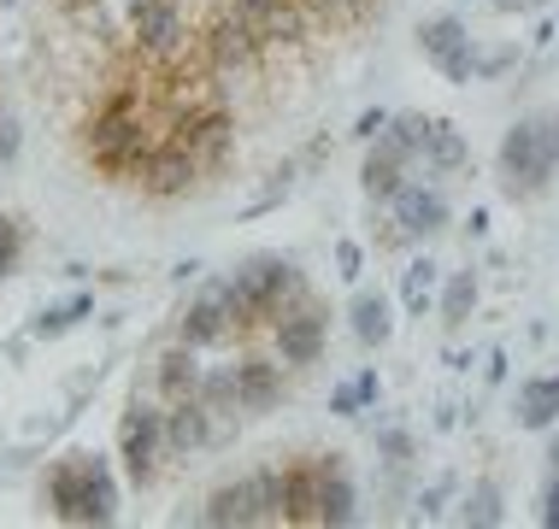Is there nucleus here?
<instances>
[{"label": "nucleus", "mask_w": 559, "mask_h": 529, "mask_svg": "<svg viewBox=\"0 0 559 529\" xmlns=\"http://www.w3.org/2000/svg\"><path fill=\"white\" fill-rule=\"evenodd\" d=\"M283 471V524H354L359 494L336 453H307V459L277 465Z\"/></svg>", "instance_id": "nucleus-1"}, {"label": "nucleus", "mask_w": 559, "mask_h": 529, "mask_svg": "<svg viewBox=\"0 0 559 529\" xmlns=\"http://www.w3.org/2000/svg\"><path fill=\"white\" fill-rule=\"evenodd\" d=\"M559 177V112L536 106L501 135V189L519 201H536Z\"/></svg>", "instance_id": "nucleus-2"}, {"label": "nucleus", "mask_w": 559, "mask_h": 529, "mask_svg": "<svg viewBox=\"0 0 559 529\" xmlns=\"http://www.w3.org/2000/svg\"><path fill=\"white\" fill-rule=\"evenodd\" d=\"M48 501L66 524H107L118 506V489H112V471L95 453H78V459H66L48 477Z\"/></svg>", "instance_id": "nucleus-3"}, {"label": "nucleus", "mask_w": 559, "mask_h": 529, "mask_svg": "<svg viewBox=\"0 0 559 529\" xmlns=\"http://www.w3.org/2000/svg\"><path fill=\"white\" fill-rule=\"evenodd\" d=\"M271 336H277V359L289 371H307L324 359V341H330V312L319 306L312 294H300L295 306H283L271 317Z\"/></svg>", "instance_id": "nucleus-4"}, {"label": "nucleus", "mask_w": 559, "mask_h": 529, "mask_svg": "<svg viewBox=\"0 0 559 529\" xmlns=\"http://www.w3.org/2000/svg\"><path fill=\"white\" fill-rule=\"evenodd\" d=\"M118 453H124V471L135 489H147L159 471V459H171L165 453V406H147V400H130L124 423H118Z\"/></svg>", "instance_id": "nucleus-5"}, {"label": "nucleus", "mask_w": 559, "mask_h": 529, "mask_svg": "<svg viewBox=\"0 0 559 529\" xmlns=\"http://www.w3.org/2000/svg\"><path fill=\"white\" fill-rule=\"evenodd\" d=\"M194 41H201V53L213 59V71L224 77V71H236V65H248V59H260V36L248 29V19L236 12V0H218L213 12H206V24L194 29Z\"/></svg>", "instance_id": "nucleus-6"}, {"label": "nucleus", "mask_w": 559, "mask_h": 529, "mask_svg": "<svg viewBox=\"0 0 559 529\" xmlns=\"http://www.w3.org/2000/svg\"><path fill=\"white\" fill-rule=\"evenodd\" d=\"M413 165H418V154L401 142L395 130H377L371 154H366V165H359V183H366L371 201H395V194L413 183Z\"/></svg>", "instance_id": "nucleus-7"}, {"label": "nucleus", "mask_w": 559, "mask_h": 529, "mask_svg": "<svg viewBox=\"0 0 559 529\" xmlns=\"http://www.w3.org/2000/svg\"><path fill=\"white\" fill-rule=\"evenodd\" d=\"M389 212H395V241H418V236L448 230V194L436 183H418V177L389 201Z\"/></svg>", "instance_id": "nucleus-8"}, {"label": "nucleus", "mask_w": 559, "mask_h": 529, "mask_svg": "<svg viewBox=\"0 0 559 529\" xmlns=\"http://www.w3.org/2000/svg\"><path fill=\"white\" fill-rule=\"evenodd\" d=\"M418 53L430 59L436 71H448L453 83H472L477 77V59H472V41H465V29L453 24V19H430L425 29H418Z\"/></svg>", "instance_id": "nucleus-9"}, {"label": "nucleus", "mask_w": 559, "mask_h": 529, "mask_svg": "<svg viewBox=\"0 0 559 529\" xmlns=\"http://www.w3.org/2000/svg\"><path fill=\"white\" fill-rule=\"evenodd\" d=\"M230 329H236L230 294H224V282H213V289H201V300L183 312V341H189V347H218Z\"/></svg>", "instance_id": "nucleus-10"}, {"label": "nucleus", "mask_w": 559, "mask_h": 529, "mask_svg": "<svg viewBox=\"0 0 559 529\" xmlns=\"http://www.w3.org/2000/svg\"><path fill=\"white\" fill-rule=\"evenodd\" d=\"M194 353L201 347H189L183 336H177V347H165L159 353V365H154V388H159V406H171V400H194L201 395V365H194Z\"/></svg>", "instance_id": "nucleus-11"}, {"label": "nucleus", "mask_w": 559, "mask_h": 529, "mask_svg": "<svg viewBox=\"0 0 559 529\" xmlns=\"http://www.w3.org/2000/svg\"><path fill=\"white\" fill-rule=\"evenodd\" d=\"M283 371L289 365H277V359H241V412H265V406H277L283 400Z\"/></svg>", "instance_id": "nucleus-12"}, {"label": "nucleus", "mask_w": 559, "mask_h": 529, "mask_svg": "<svg viewBox=\"0 0 559 529\" xmlns=\"http://www.w3.org/2000/svg\"><path fill=\"white\" fill-rule=\"evenodd\" d=\"M465 159H472V147H465V130H453L436 118L430 135H425V165L430 171H465Z\"/></svg>", "instance_id": "nucleus-13"}, {"label": "nucleus", "mask_w": 559, "mask_h": 529, "mask_svg": "<svg viewBox=\"0 0 559 529\" xmlns=\"http://www.w3.org/2000/svg\"><path fill=\"white\" fill-rule=\"evenodd\" d=\"M519 418L524 430H548L559 418V376H536V383L519 388Z\"/></svg>", "instance_id": "nucleus-14"}, {"label": "nucleus", "mask_w": 559, "mask_h": 529, "mask_svg": "<svg viewBox=\"0 0 559 529\" xmlns=\"http://www.w3.org/2000/svg\"><path fill=\"white\" fill-rule=\"evenodd\" d=\"M389 329H395V317H389V300L383 294H359L354 300V336L366 347H383Z\"/></svg>", "instance_id": "nucleus-15"}, {"label": "nucleus", "mask_w": 559, "mask_h": 529, "mask_svg": "<svg viewBox=\"0 0 559 529\" xmlns=\"http://www.w3.org/2000/svg\"><path fill=\"white\" fill-rule=\"evenodd\" d=\"M477 306V277L472 270H453L448 277V289H442V324L453 329V324H465V312Z\"/></svg>", "instance_id": "nucleus-16"}, {"label": "nucleus", "mask_w": 559, "mask_h": 529, "mask_svg": "<svg viewBox=\"0 0 559 529\" xmlns=\"http://www.w3.org/2000/svg\"><path fill=\"white\" fill-rule=\"evenodd\" d=\"M430 289H436V265H425V260H418L413 270H406V306H413V312H425L430 306Z\"/></svg>", "instance_id": "nucleus-17"}, {"label": "nucleus", "mask_w": 559, "mask_h": 529, "mask_svg": "<svg viewBox=\"0 0 559 529\" xmlns=\"http://www.w3.org/2000/svg\"><path fill=\"white\" fill-rule=\"evenodd\" d=\"M19 248H24V230H19V218H0V277H7L12 265H19Z\"/></svg>", "instance_id": "nucleus-18"}, {"label": "nucleus", "mask_w": 559, "mask_h": 529, "mask_svg": "<svg viewBox=\"0 0 559 529\" xmlns=\"http://www.w3.org/2000/svg\"><path fill=\"white\" fill-rule=\"evenodd\" d=\"M472 518H477V524H495V518H501V512H495V489H477V494H472Z\"/></svg>", "instance_id": "nucleus-19"}, {"label": "nucleus", "mask_w": 559, "mask_h": 529, "mask_svg": "<svg viewBox=\"0 0 559 529\" xmlns=\"http://www.w3.org/2000/svg\"><path fill=\"white\" fill-rule=\"evenodd\" d=\"M542 524H559V482H548V501H542Z\"/></svg>", "instance_id": "nucleus-20"}, {"label": "nucleus", "mask_w": 559, "mask_h": 529, "mask_svg": "<svg viewBox=\"0 0 559 529\" xmlns=\"http://www.w3.org/2000/svg\"><path fill=\"white\" fill-rule=\"evenodd\" d=\"M336 260H342V270H359V248H354V241H342Z\"/></svg>", "instance_id": "nucleus-21"}, {"label": "nucleus", "mask_w": 559, "mask_h": 529, "mask_svg": "<svg viewBox=\"0 0 559 529\" xmlns=\"http://www.w3.org/2000/svg\"><path fill=\"white\" fill-rule=\"evenodd\" d=\"M501 12H531V7H542V0H495Z\"/></svg>", "instance_id": "nucleus-22"}]
</instances>
